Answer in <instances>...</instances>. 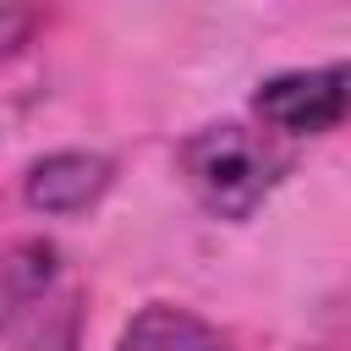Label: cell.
I'll return each mask as SVG.
<instances>
[{
  "label": "cell",
  "mask_w": 351,
  "mask_h": 351,
  "mask_svg": "<svg viewBox=\"0 0 351 351\" xmlns=\"http://www.w3.org/2000/svg\"><path fill=\"white\" fill-rule=\"evenodd\" d=\"M115 181V165L104 154H82V148H66V154H44L27 181H22V197L38 208V214H82L93 208Z\"/></svg>",
  "instance_id": "cell-3"
},
{
  "label": "cell",
  "mask_w": 351,
  "mask_h": 351,
  "mask_svg": "<svg viewBox=\"0 0 351 351\" xmlns=\"http://www.w3.org/2000/svg\"><path fill=\"white\" fill-rule=\"evenodd\" d=\"M176 165L192 186V197L214 214V219H252L263 208V197L280 186V176L291 170V154L263 137V132H247L236 121L225 126H203L192 132L181 148H176Z\"/></svg>",
  "instance_id": "cell-1"
},
{
  "label": "cell",
  "mask_w": 351,
  "mask_h": 351,
  "mask_svg": "<svg viewBox=\"0 0 351 351\" xmlns=\"http://www.w3.org/2000/svg\"><path fill=\"white\" fill-rule=\"evenodd\" d=\"M252 110L280 137H324L351 121V60L313 66V71H280L258 82Z\"/></svg>",
  "instance_id": "cell-2"
},
{
  "label": "cell",
  "mask_w": 351,
  "mask_h": 351,
  "mask_svg": "<svg viewBox=\"0 0 351 351\" xmlns=\"http://www.w3.org/2000/svg\"><path fill=\"white\" fill-rule=\"evenodd\" d=\"M82 346V302L55 296L38 302L33 313L5 324V351H77Z\"/></svg>",
  "instance_id": "cell-6"
},
{
  "label": "cell",
  "mask_w": 351,
  "mask_h": 351,
  "mask_svg": "<svg viewBox=\"0 0 351 351\" xmlns=\"http://www.w3.org/2000/svg\"><path fill=\"white\" fill-rule=\"evenodd\" d=\"M115 351H225V335L186 313V307H170V302H148L143 313H132V324L121 329V346Z\"/></svg>",
  "instance_id": "cell-4"
},
{
  "label": "cell",
  "mask_w": 351,
  "mask_h": 351,
  "mask_svg": "<svg viewBox=\"0 0 351 351\" xmlns=\"http://www.w3.org/2000/svg\"><path fill=\"white\" fill-rule=\"evenodd\" d=\"M55 274H60L55 241H44V236L16 241V247L5 252V263H0V280H5V285H0V291H5V324L22 318V313H33L38 302H49Z\"/></svg>",
  "instance_id": "cell-5"
},
{
  "label": "cell",
  "mask_w": 351,
  "mask_h": 351,
  "mask_svg": "<svg viewBox=\"0 0 351 351\" xmlns=\"http://www.w3.org/2000/svg\"><path fill=\"white\" fill-rule=\"evenodd\" d=\"M22 27H27V11H5V16H0V44H5V55L22 49Z\"/></svg>",
  "instance_id": "cell-7"
}]
</instances>
